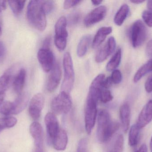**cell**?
Instances as JSON below:
<instances>
[{
    "mask_svg": "<svg viewBox=\"0 0 152 152\" xmlns=\"http://www.w3.org/2000/svg\"><path fill=\"white\" fill-rule=\"evenodd\" d=\"M142 18L145 24L150 27H152V12L145 10L143 12Z\"/></svg>",
    "mask_w": 152,
    "mask_h": 152,
    "instance_id": "836d02e7",
    "label": "cell"
},
{
    "mask_svg": "<svg viewBox=\"0 0 152 152\" xmlns=\"http://www.w3.org/2000/svg\"><path fill=\"white\" fill-rule=\"evenodd\" d=\"M91 39V36L88 35L84 36L81 38L77 47V54L79 57H82L86 55Z\"/></svg>",
    "mask_w": 152,
    "mask_h": 152,
    "instance_id": "603a6c76",
    "label": "cell"
},
{
    "mask_svg": "<svg viewBox=\"0 0 152 152\" xmlns=\"http://www.w3.org/2000/svg\"><path fill=\"white\" fill-rule=\"evenodd\" d=\"M6 49L3 42L0 41V63L4 61L6 57Z\"/></svg>",
    "mask_w": 152,
    "mask_h": 152,
    "instance_id": "74e56055",
    "label": "cell"
},
{
    "mask_svg": "<svg viewBox=\"0 0 152 152\" xmlns=\"http://www.w3.org/2000/svg\"><path fill=\"white\" fill-rule=\"evenodd\" d=\"M64 79L61 85V92L70 93L75 81V73L72 57L70 54L67 52L63 57Z\"/></svg>",
    "mask_w": 152,
    "mask_h": 152,
    "instance_id": "3957f363",
    "label": "cell"
},
{
    "mask_svg": "<svg viewBox=\"0 0 152 152\" xmlns=\"http://www.w3.org/2000/svg\"><path fill=\"white\" fill-rule=\"evenodd\" d=\"M72 99L69 93L61 92L52 101L51 108L55 114H65L71 110Z\"/></svg>",
    "mask_w": 152,
    "mask_h": 152,
    "instance_id": "8992f818",
    "label": "cell"
},
{
    "mask_svg": "<svg viewBox=\"0 0 152 152\" xmlns=\"http://www.w3.org/2000/svg\"><path fill=\"white\" fill-rule=\"evenodd\" d=\"M129 6L128 4H123L121 6L114 18V22L116 25L121 26L123 24L129 12Z\"/></svg>",
    "mask_w": 152,
    "mask_h": 152,
    "instance_id": "7402d4cb",
    "label": "cell"
},
{
    "mask_svg": "<svg viewBox=\"0 0 152 152\" xmlns=\"http://www.w3.org/2000/svg\"><path fill=\"white\" fill-rule=\"evenodd\" d=\"M17 120L14 117H7L0 119V132L6 128L12 127L17 124Z\"/></svg>",
    "mask_w": 152,
    "mask_h": 152,
    "instance_id": "83f0119b",
    "label": "cell"
},
{
    "mask_svg": "<svg viewBox=\"0 0 152 152\" xmlns=\"http://www.w3.org/2000/svg\"><path fill=\"white\" fill-rule=\"evenodd\" d=\"M4 97H5V95H1V96H0V106H1L2 103L3 102L4 99Z\"/></svg>",
    "mask_w": 152,
    "mask_h": 152,
    "instance_id": "7dc6e473",
    "label": "cell"
},
{
    "mask_svg": "<svg viewBox=\"0 0 152 152\" xmlns=\"http://www.w3.org/2000/svg\"><path fill=\"white\" fill-rule=\"evenodd\" d=\"M145 90L148 93L152 92V75L148 77L145 85Z\"/></svg>",
    "mask_w": 152,
    "mask_h": 152,
    "instance_id": "f35d334b",
    "label": "cell"
},
{
    "mask_svg": "<svg viewBox=\"0 0 152 152\" xmlns=\"http://www.w3.org/2000/svg\"><path fill=\"white\" fill-rule=\"evenodd\" d=\"M91 2H92V4H93L94 5H95V6H97V5L101 4L102 2V1L96 0V1H92Z\"/></svg>",
    "mask_w": 152,
    "mask_h": 152,
    "instance_id": "bcb514c9",
    "label": "cell"
},
{
    "mask_svg": "<svg viewBox=\"0 0 152 152\" xmlns=\"http://www.w3.org/2000/svg\"><path fill=\"white\" fill-rule=\"evenodd\" d=\"M113 99V96L110 91L108 89L103 88L101 92L100 101L104 103L110 101Z\"/></svg>",
    "mask_w": 152,
    "mask_h": 152,
    "instance_id": "f546056e",
    "label": "cell"
},
{
    "mask_svg": "<svg viewBox=\"0 0 152 152\" xmlns=\"http://www.w3.org/2000/svg\"><path fill=\"white\" fill-rule=\"evenodd\" d=\"M7 2L12 12L16 16L21 13L26 3L24 1H9Z\"/></svg>",
    "mask_w": 152,
    "mask_h": 152,
    "instance_id": "4316f807",
    "label": "cell"
},
{
    "mask_svg": "<svg viewBox=\"0 0 152 152\" xmlns=\"http://www.w3.org/2000/svg\"></svg>",
    "mask_w": 152,
    "mask_h": 152,
    "instance_id": "816d5d0a",
    "label": "cell"
},
{
    "mask_svg": "<svg viewBox=\"0 0 152 152\" xmlns=\"http://www.w3.org/2000/svg\"><path fill=\"white\" fill-rule=\"evenodd\" d=\"M68 141V136L66 131L60 129L52 143L55 150L58 151H63L66 148Z\"/></svg>",
    "mask_w": 152,
    "mask_h": 152,
    "instance_id": "d6986e66",
    "label": "cell"
},
{
    "mask_svg": "<svg viewBox=\"0 0 152 152\" xmlns=\"http://www.w3.org/2000/svg\"><path fill=\"white\" fill-rule=\"evenodd\" d=\"M124 137L121 134L119 135L114 144L113 152H122L124 146Z\"/></svg>",
    "mask_w": 152,
    "mask_h": 152,
    "instance_id": "4dcf8cb0",
    "label": "cell"
},
{
    "mask_svg": "<svg viewBox=\"0 0 152 152\" xmlns=\"http://www.w3.org/2000/svg\"><path fill=\"white\" fill-rule=\"evenodd\" d=\"M37 58L45 72H48L52 70L55 62L54 55L50 49L42 47L37 52Z\"/></svg>",
    "mask_w": 152,
    "mask_h": 152,
    "instance_id": "ba28073f",
    "label": "cell"
},
{
    "mask_svg": "<svg viewBox=\"0 0 152 152\" xmlns=\"http://www.w3.org/2000/svg\"><path fill=\"white\" fill-rule=\"evenodd\" d=\"M26 70L21 68L19 70L13 79L12 87L14 92L18 95L22 93L26 82Z\"/></svg>",
    "mask_w": 152,
    "mask_h": 152,
    "instance_id": "ac0fdd59",
    "label": "cell"
},
{
    "mask_svg": "<svg viewBox=\"0 0 152 152\" xmlns=\"http://www.w3.org/2000/svg\"><path fill=\"white\" fill-rule=\"evenodd\" d=\"M27 18L29 24L40 31L45 30L47 26L46 13L42 1H31L27 6Z\"/></svg>",
    "mask_w": 152,
    "mask_h": 152,
    "instance_id": "7a4b0ae2",
    "label": "cell"
},
{
    "mask_svg": "<svg viewBox=\"0 0 152 152\" xmlns=\"http://www.w3.org/2000/svg\"><path fill=\"white\" fill-rule=\"evenodd\" d=\"M80 18V14L78 12H75L69 15V23L71 26L77 25Z\"/></svg>",
    "mask_w": 152,
    "mask_h": 152,
    "instance_id": "e575fe53",
    "label": "cell"
},
{
    "mask_svg": "<svg viewBox=\"0 0 152 152\" xmlns=\"http://www.w3.org/2000/svg\"><path fill=\"white\" fill-rule=\"evenodd\" d=\"M152 120V100H150L145 105L140 112L137 121V125L139 129H142L148 125Z\"/></svg>",
    "mask_w": 152,
    "mask_h": 152,
    "instance_id": "5bb4252c",
    "label": "cell"
},
{
    "mask_svg": "<svg viewBox=\"0 0 152 152\" xmlns=\"http://www.w3.org/2000/svg\"><path fill=\"white\" fill-rule=\"evenodd\" d=\"M42 5L46 14L50 13L55 7V3L53 1H42Z\"/></svg>",
    "mask_w": 152,
    "mask_h": 152,
    "instance_id": "1f68e13d",
    "label": "cell"
},
{
    "mask_svg": "<svg viewBox=\"0 0 152 152\" xmlns=\"http://www.w3.org/2000/svg\"><path fill=\"white\" fill-rule=\"evenodd\" d=\"M116 42L113 37H109L106 43L97 52L95 60L97 63H101L105 61L115 51Z\"/></svg>",
    "mask_w": 152,
    "mask_h": 152,
    "instance_id": "7c38bea8",
    "label": "cell"
},
{
    "mask_svg": "<svg viewBox=\"0 0 152 152\" xmlns=\"http://www.w3.org/2000/svg\"><path fill=\"white\" fill-rule=\"evenodd\" d=\"M119 114L123 131L126 133L130 126L131 115V110L128 104H124L121 105L120 109Z\"/></svg>",
    "mask_w": 152,
    "mask_h": 152,
    "instance_id": "e0dca14e",
    "label": "cell"
},
{
    "mask_svg": "<svg viewBox=\"0 0 152 152\" xmlns=\"http://www.w3.org/2000/svg\"><path fill=\"white\" fill-rule=\"evenodd\" d=\"M147 28L142 21L134 22L130 32L131 43L134 48H137L144 43L147 38Z\"/></svg>",
    "mask_w": 152,
    "mask_h": 152,
    "instance_id": "52a82bcc",
    "label": "cell"
},
{
    "mask_svg": "<svg viewBox=\"0 0 152 152\" xmlns=\"http://www.w3.org/2000/svg\"><path fill=\"white\" fill-rule=\"evenodd\" d=\"M147 8L149 11L152 12V0H150L147 1Z\"/></svg>",
    "mask_w": 152,
    "mask_h": 152,
    "instance_id": "ee69618b",
    "label": "cell"
},
{
    "mask_svg": "<svg viewBox=\"0 0 152 152\" xmlns=\"http://www.w3.org/2000/svg\"><path fill=\"white\" fill-rule=\"evenodd\" d=\"M8 2L7 1H0V8H1V10H6L7 8V3Z\"/></svg>",
    "mask_w": 152,
    "mask_h": 152,
    "instance_id": "7bdbcfd3",
    "label": "cell"
},
{
    "mask_svg": "<svg viewBox=\"0 0 152 152\" xmlns=\"http://www.w3.org/2000/svg\"><path fill=\"white\" fill-rule=\"evenodd\" d=\"M112 27L110 26L102 27L98 29L95 35L92 43L94 48H97L104 41L107 35L112 32Z\"/></svg>",
    "mask_w": 152,
    "mask_h": 152,
    "instance_id": "ffe728a7",
    "label": "cell"
},
{
    "mask_svg": "<svg viewBox=\"0 0 152 152\" xmlns=\"http://www.w3.org/2000/svg\"><path fill=\"white\" fill-rule=\"evenodd\" d=\"M151 71H152V59L148 61L137 70L134 76V82L137 83L143 77Z\"/></svg>",
    "mask_w": 152,
    "mask_h": 152,
    "instance_id": "cb8c5ba5",
    "label": "cell"
},
{
    "mask_svg": "<svg viewBox=\"0 0 152 152\" xmlns=\"http://www.w3.org/2000/svg\"><path fill=\"white\" fill-rule=\"evenodd\" d=\"M44 103V97L40 93L35 95L31 99L28 107V112L34 120H37L40 118Z\"/></svg>",
    "mask_w": 152,
    "mask_h": 152,
    "instance_id": "9c48e42d",
    "label": "cell"
},
{
    "mask_svg": "<svg viewBox=\"0 0 152 152\" xmlns=\"http://www.w3.org/2000/svg\"><path fill=\"white\" fill-rule=\"evenodd\" d=\"M81 1L79 0H68V1H64L63 7L64 9H69L72 7L75 6L76 5L80 3Z\"/></svg>",
    "mask_w": 152,
    "mask_h": 152,
    "instance_id": "8d00e7d4",
    "label": "cell"
},
{
    "mask_svg": "<svg viewBox=\"0 0 152 152\" xmlns=\"http://www.w3.org/2000/svg\"><path fill=\"white\" fill-rule=\"evenodd\" d=\"M12 103L10 101L3 102L0 106V113L4 115H12Z\"/></svg>",
    "mask_w": 152,
    "mask_h": 152,
    "instance_id": "f1b7e54d",
    "label": "cell"
},
{
    "mask_svg": "<svg viewBox=\"0 0 152 152\" xmlns=\"http://www.w3.org/2000/svg\"><path fill=\"white\" fill-rule=\"evenodd\" d=\"M107 12V7L104 5L95 8L85 17L84 20V25L87 27H89L102 21L106 16Z\"/></svg>",
    "mask_w": 152,
    "mask_h": 152,
    "instance_id": "30bf717a",
    "label": "cell"
},
{
    "mask_svg": "<svg viewBox=\"0 0 152 152\" xmlns=\"http://www.w3.org/2000/svg\"><path fill=\"white\" fill-rule=\"evenodd\" d=\"M1 8H0V15H1Z\"/></svg>",
    "mask_w": 152,
    "mask_h": 152,
    "instance_id": "f907efd6",
    "label": "cell"
},
{
    "mask_svg": "<svg viewBox=\"0 0 152 152\" xmlns=\"http://www.w3.org/2000/svg\"><path fill=\"white\" fill-rule=\"evenodd\" d=\"M61 77V70L59 63H56L52 69L48 77L47 89L49 92L55 91L60 83Z\"/></svg>",
    "mask_w": 152,
    "mask_h": 152,
    "instance_id": "4fadbf2b",
    "label": "cell"
},
{
    "mask_svg": "<svg viewBox=\"0 0 152 152\" xmlns=\"http://www.w3.org/2000/svg\"><path fill=\"white\" fill-rule=\"evenodd\" d=\"M150 149L151 152H152V136L151 138V142H150Z\"/></svg>",
    "mask_w": 152,
    "mask_h": 152,
    "instance_id": "c3c4849f",
    "label": "cell"
},
{
    "mask_svg": "<svg viewBox=\"0 0 152 152\" xmlns=\"http://www.w3.org/2000/svg\"><path fill=\"white\" fill-rule=\"evenodd\" d=\"M45 122L48 137L52 142L60 129L58 119L54 113L49 112L45 116Z\"/></svg>",
    "mask_w": 152,
    "mask_h": 152,
    "instance_id": "8fae6325",
    "label": "cell"
},
{
    "mask_svg": "<svg viewBox=\"0 0 152 152\" xmlns=\"http://www.w3.org/2000/svg\"><path fill=\"white\" fill-rule=\"evenodd\" d=\"M130 2L136 4H140L144 2L145 1H143V0H133V1H130Z\"/></svg>",
    "mask_w": 152,
    "mask_h": 152,
    "instance_id": "f6af8a7d",
    "label": "cell"
},
{
    "mask_svg": "<svg viewBox=\"0 0 152 152\" xmlns=\"http://www.w3.org/2000/svg\"><path fill=\"white\" fill-rule=\"evenodd\" d=\"M67 20L66 17H60L55 26L54 42L57 48L59 51L65 50L67 45L68 33L67 30Z\"/></svg>",
    "mask_w": 152,
    "mask_h": 152,
    "instance_id": "5b68a950",
    "label": "cell"
},
{
    "mask_svg": "<svg viewBox=\"0 0 152 152\" xmlns=\"http://www.w3.org/2000/svg\"><path fill=\"white\" fill-rule=\"evenodd\" d=\"M12 68L8 69L0 77V96L5 95L12 79Z\"/></svg>",
    "mask_w": 152,
    "mask_h": 152,
    "instance_id": "44dd1931",
    "label": "cell"
},
{
    "mask_svg": "<svg viewBox=\"0 0 152 152\" xmlns=\"http://www.w3.org/2000/svg\"><path fill=\"white\" fill-rule=\"evenodd\" d=\"M29 131L34 141L35 148L44 147L43 131L42 126L37 121L30 125Z\"/></svg>",
    "mask_w": 152,
    "mask_h": 152,
    "instance_id": "9a60e30c",
    "label": "cell"
},
{
    "mask_svg": "<svg viewBox=\"0 0 152 152\" xmlns=\"http://www.w3.org/2000/svg\"><path fill=\"white\" fill-rule=\"evenodd\" d=\"M98 101L89 96L87 97L85 106V129L90 134L94 128L97 116V104Z\"/></svg>",
    "mask_w": 152,
    "mask_h": 152,
    "instance_id": "277c9868",
    "label": "cell"
},
{
    "mask_svg": "<svg viewBox=\"0 0 152 152\" xmlns=\"http://www.w3.org/2000/svg\"><path fill=\"white\" fill-rule=\"evenodd\" d=\"M87 140L86 138H82L79 141L78 145L77 152H87Z\"/></svg>",
    "mask_w": 152,
    "mask_h": 152,
    "instance_id": "d590c367",
    "label": "cell"
},
{
    "mask_svg": "<svg viewBox=\"0 0 152 152\" xmlns=\"http://www.w3.org/2000/svg\"><path fill=\"white\" fill-rule=\"evenodd\" d=\"M119 127L118 123L112 121L108 112L100 111L97 118V137L99 142H105L110 140Z\"/></svg>",
    "mask_w": 152,
    "mask_h": 152,
    "instance_id": "6da1fadb",
    "label": "cell"
},
{
    "mask_svg": "<svg viewBox=\"0 0 152 152\" xmlns=\"http://www.w3.org/2000/svg\"><path fill=\"white\" fill-rule=\"evenodd\" d=\"M121 50L119 48L116 51V53L107 63L106 69L108 71H113L118 67L121 61Z\"/></svg>",
    "mask_w": 152,
    "mask_h": 152,
    "instance_id": "d4e9b609",
    "label": "cell"
},
{
    "mask_svg": "<svg viewBox=\"0 0 152 152\" xmlns=\"http://www.w3.org/2000/svg\"><path fill=\"white\" fill-rule=\"evenodd\" d=\"M2 32V31L1 28V26H0V36L1 35Z\"/></svg>",
    "mask_w": 152,
    "mask_h": 152,
    "instance_id": "681fc988",
    "label": "cell"
},
{
    "mask_svg": "<svg viewBox=\"0 0 152 152\" xmlns=\"http://www.w3.org/2000/svg\"><path fill=\"white\" fill-rule=\"evenodd\" d=\"M135 152H148V149L146 145L143 144L139 149Z\"/></svg>",
    "mask_w": 152,
    "mask_h": 152,
    "instance_id": "b9f144b4",
    "label": "cell"
},
{
    "mask_svg": "<svg viewBox=\"0 0 152 152\" xmlns=\"http://www.w3.org/2000/svg\"><path fill=\"white\" fill-rule=\"evenodd\" d=\"M145 54L148 57L152 56V39L149 41L146 45Z\"/></svg>",
    "mask_w": 152,
    "mask_h": 152,
    "instance_id": "ab89813d",
    "label": "cell"
},
{
    "mask_svg": "<svg viewBox=\"0 0 152 152\" xmlns=\"http://www.w3.org/2000/svg\"><path fill=\"white\" fill-rule=\"evenodd\" d=\"M51 43V37L50 36H47L45 39L44 41L42 48L50 49Z\"/></svg>",
    "mask_w": 152,
    "mask_h": 152,
    "instance_id": "60d3db41",
    "label": "cell"
},
{
    "mask_svg": "<svg viewBox=\"0 0 152 152\" xmlns=\"http://www.w3.org/2000/svg\"><path fill=\"white\" fill-rule=\"evenodd\" d=\"M29 100V95L26 93H21L12 103V115H17L21 112L26 107Z\"/></svg>",
    "mask_w": 152,
    "mask_h": 152,
    "instance_id": "2e32d148",
    "label": "cell"
},
{
    "mask_svg": "<svg viewBox=\"0 0 152 152\" xmlns=\"http://www.w3.org/2000/svg\"><path fill=\"white\" fill-rule=\"evenodd\" d=\"M140 129L136 125L131 126L129 134V144L131 147L137 145L139 142Z\"/></svg>",
    "mask_w": 152,
    "mask_h": 152,
    "instance_id": "484cf974",
    "label": "cell"
},
{
    "mask_svg": "<svg viewBox=\"0 0 152 152\" xmlns=\"http://www.w3.org/2000/svg\"><path fill=\"white\" fill-rule=\"evenodd\" d=\"M110 78L113 84H120L122 80V74L120 70H115L113 71Z\"/></svg>",
    "mask_w": 152,
    "mask_h": 152,
    "instance_id": "d6a6232c",
    "label": "cell"
}]
</instances>
